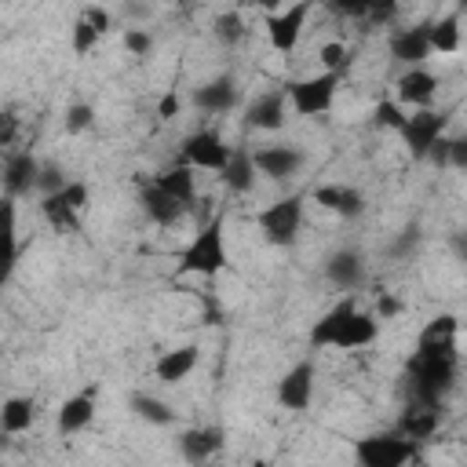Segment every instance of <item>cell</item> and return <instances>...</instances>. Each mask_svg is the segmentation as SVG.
Returning a JSON list of instances; mask_svg holds the SVG:
<instances>
[{
	"label": "cell",
	"instance_id": "28",
	"mask_svg": "<svg viewBox=\"0 0 467 467\" xmlns=\"http://www.w3.org/2000/svg\"><path fill=\"white\" fill-rule=\"evenodd\" d=\"M33 420H36V401H33V398H7L4 409H0V423H4L7 434L29 431Z\"/></svg>",
	"mask_w": 467,
	"mask_h": 467
},
{
	"label": "cell",
	"instance_id": "30",
	"mask_svg": "<svg viewBox=\"0 0 467 467\" xmlns=\"http://www.w3.org/2000/svg\"><path fill=\"white\" fill-rule=\"evenodd\" d=\"M131 409H135V416H142L153 427H168L175 420V412L161 398H150V394H131Z\"/></svg>",
	"mask_w": 467,
	"mask_h": 467
},
{
	"label": "cell",
	"instance_id": "21",
	"mask_svg": "<svg viewBox=\"0 0 467 467\" xmlns=\"http://www.w3.org/2000/svg\"><path fill=\"white\" fill-rule=\"evenodd\" d=\"M358 314V303H354V296H347V299H339L328 314H321V321H314V328H310V347L317 350V347H332V339H336V332L350 321Z\"/></svg>",
	"mask_w": 467,
	"mask_h": 467
},
{
	"label": "cell",
	"instance_id": "39",
	"mask_svg": "<svg viewBox=\"0 0 467 467\" xmlns=\"http://www.w3.org/2000/svg\"><path fill=\"white\" fill-rule=\"evenodd\" d=\"M328 7L336 15H343V18H368V7L372 4H365V0H332Z\"/></svg>",
	"mask_w": 467,
	"mask_h": 467
},
{
	"label": "cell",
	"instance_id": "34",
	"mask_svg": "<svg viewBox=\"0 0 467 467\" xmlns=\"http://www.w3.org/2000/svg\"><path fill=\"white\" fill-rule=\"evenodd\" d=\"M350 66V51L339 40L321 44V73H343Z\"/></svg>",
	"mask_w": 467,
	"mask_h": 467
},
{
	"label": "cell",
	"instance_id": "20",
	"mask_svg": "<svg viewBox=\"0 0 467 467\" xmlns=\"http://www.w3.org/2000/svg\"><path fill=\"white\" fill-rule=\"evenodd\" d=\"M234 102H237L234 77H215V80H208L193 91V106L204 109V113H226V109H234Z\"/></svg>",
	"mask_w": 467,
	"mask_h": 467
},
{
	"label": "cell",
	"instance_id": "25",
	"mask_svg": "<svg viewBox=\"0 0 467 467\" xmlns=\"http://www.w3.org/2000/svg\"><path fill=\"white\" fill-rule=\"evenodd\" d=\"M438 423H441L438 409L409 405V409L401 412V420H398V434H405V438H412V441H427V438H434Z\"/></svg>",
	"mask_w": 467,
	"mask_h": 467
},
{
	"label": "cell",
	"instance_id": "29",
	"mask_svg": "<svg viewBox=\"0 0 467 467\" xmlns=\"http://www.w3.org/2000/svg\"><path fill=\"white\" fill-rule=\"evenodd\" d=\"M460 47V15H441L438 22H431V51L452 55Z\"/></svg>",
	"mask_w": 467,
	"mask_h": 467
},
{
	"label": "cell",
	"instance_id": "16",
	"mask_svg": "<svg viewBox=\"0 0 467 467\" xmlns=\"http://www.w3.org/2000/svg\"><path fill=\"white\" fill-rule=\"evenodd\" d=\"M325 277H328L336 288H343V292H358V288L365 285V259H361L354 248H339V252L328 255Z\"/></svg>",
	"mask_w": 467,
	"mask_h": 467
},
{
	"label": "cell",
	"instance_id": "15",
	"mask_svg": "<svg viewBox=\"0 0 467 467\" xmlns=\"http://www.w3.org/2000/svg\"><path fill=\"white\" fill-rule=\"evenodd\" d=\"M285 102H288V91H266V95H255L252 106L244 109V124L255 128V131H277V128L285 124V117H288Z\"/></svg>",
	"mask_w": 467,
	"mask_h": 467
},
{
	"label": "cell",
	"instance_id": "48",
	"mask_svg": "<svg viewBox=\"0 0 467 467\" xmlns=\"http://www.w3.org/2000/svg\"><path fill=\"white\" fill-rule=\"evenodd\" d=\"M452 248H456V255L467 259V230H463V234H452Z\"/></svg>",
	"mask_w": 467,
	"mask_h": 467
},
{
	"label": "cell",
	"instance_id": "17",
	"mask_svg": "<svg viewBox=\"0 0 467 467\" xmlns=\"http://www.w3.org/2000/svg\"><path fill=\"white\" fill-rule=\"evenodd\" d=\"M314 201H317L325 212L343 215V219H358V215L365 212V197H361V190H354V186H347V182L317 186V190H314Z\"/></svg>",
	"mask_w": 467,
	"mask_h": 467
},
{
	"label": "cell",
	"instance_id": "42",
	"mask_svg": "<svg viewBox=\"0 0 467 467\" xmlns=\"http://www.w3.org/2000/svg\"><path fill=\"white\" fill-rule=\"evenodd\" d=\"M416 244H420V226H405L401 237L390 244V252H394V255H405V252H412Z\"/></svg>",
	"mask_w": 467,
	"mask_h": 467
},
{
	"label": "cell",
	"instance_id": "14",
	"mask_svg": "<svg viewBox=\"0 0 467 467\" xmlns=\"http://www.w3.org/2000/svg\"><path fill=\"white\" fill-rule=\"evenodd\" d=\"M390 55H394L398 62H405L409 69H416V66L431 55V22L398 29V33L390 36Z\"/></svg>",
	"mask_w": 467,
	"mask_h": 467
},
{
	"label": "cell",
	"instance_id": "9",
	"mask_svg": "<svg viewBox=\"0 0 467 467\" xmlns=\"http://www.w3.org/2000/svg\"><path fill=\"white\" fill-rule=\"evenodd\" d=\"M252 161H255V171H259V175H266V179H274V182H285V179H292V175L303 168L306 157H303L296 146L277 142V146H259V150H252Z\"/></svg>",
	"mask_w": 467,
	"mask_h": 467
},
{
	"label": "cell",
	"instance_id": "4",
	"mask_svg": "<svg viewBox=\"0 0 467 467\" xmlns=\"http://www.w3.org/2000/svg\"><path fill=\"white\" fill-rule=\"evenodd\" d=\"M259 230L274 248H292L303 230V193L281 197L259 212Z\"/></svg>",
	"mask_w": 467,
	"mask_h": 467
},
{
	"label": "cell",
	"instance_id": "46",
	"mask_svg": "<svg viewBox=\"0 0 467 467\" xmlns=\"http://www.w3.org/2000/svg\"><path fill=\"white\" fill-rule=\"evenodd\" d=\"M179 106H182V102H179V95H175V91H168V95L157 102V113H161L164 120H171V117L179 113Z\"/></svg>",
	"mask_w": 467,
	"mask_h": 467
},
{
	"label": "cell",
	"instance_id": "43",
	"mask_svg": "<svg viewBox=\"0 0 467 467\" xmlns=\"http://www.w3.org/2000/svg\"><path fill=\"white\" fill-rule=\"evenodd\" d=\"M15 135H18V117L7 109V113L0 117V146H11V142H15Z\"/></svg>",
	"mask_w": 467,
	"mask_h": 467
},
{
	"label": "cell",
	"instance_id": "10",
	"mask_svg": "<svg viewBox=\"0 0 467 467\" xmlns=\"http://www.w3.org/2000/svg\"><path fill=\"white\" fill-rule=\"evenodd\" d=\"M306 15H310V4H296V7H288V11H281V15H270V18H266L270 47L281 51V55H288V51L299 44V33H303V26H306Z\"/></svg>",
	"mask_w": 467,
	"mask_h": 467
},
{
	"label": "cell",
	"instance_id": "41",
	"mask_svg": "<svg viewBox=\"0 0 467 467\" xmlns=\"http://www.w3.org/2000/svg\"><path fill=\"white\" fill-rule=\"evenodd\" d=\"M449 150H452V139L449 135H441L434 146H431V153H427V161L434 164V168H449Z\"/></svg>",
	"mask_w": 467,
	"mask_h": 467
},
{
	"label": "cell",
	"instance_id": "36",
	"mask_svg": "<svg viewBox=\"0 0 467 467\" xmlns=\"http://www.w3.org/2000/svg\"><path fill=\"white\" fill-rule=\"evenodd\" d=\"M91 120H95V109H91L88 102H73V106L66 109V131H73V135L88 131V128H91Z\"/></svg>",
	"mask_w": 467,
	"mask_h": 467
},
{
	"label": "cell",
	"instance_id": "2",
	"mask_svg": "<svg viewBox=\"0 0 467 467\" xmlns=\"http://www.w3.org/2000/svg\"><path fill=\"white\" fill-rule=\"evenodd\" d=\"M416 456H420V441H412L398 431H379V434L354 438L358 467H409Z\"/></svg>",
	"mask_w": 467,
	"mask_h": 467
},
{
	"label": "cell",
	"instance_id": "11",
	"mask_svg": "<svg viewBox=\"0 0 467 467\" xmlns=\"http://www.w3.org/2000/svg\"><path fill=\"white\" fill-rule=\"evenodd\" d=\"M36 179H40V161L29 150L7 153V161H4V193L11 201L29 193V190H36Z\"/></svg>",
	"mask_w": 467,
	"mask_h": 467
},
{
	"label": "cell",
	"instance_id": "23",
	"mask_svg": "<svg viewBox=\"0 0 467 467\" xmlns=\"http://www.w3.org/2000/svg\"><path fill=\"white\" fill-rule=\"evenodd\" d=\"M91 416H95V387L80 390V394H73V398H66L58 405V431L62 434H77V431H84L91 423Z\"/></svg>",
	"mask_w": 467,
	"mask_h": 467
},
{
	"label": "cell",
	"instance_id": "6",
	"mask_svg": "<svg viewBox=\"0 0 467 467\" xmlns=\"http://www.w3.org/2000/svg\"><path fill=\"white\" fill-rule=\"evenodd\" d=\"M84 204H88V186L69 179L66 190L51 193V197H40V215L47 219L51 230H77V226H80L77 215H80Z\"/></svg>",
	"mask_w": 467,
	"mask_h": 467
},
{
	"label": "cell",
	"instance_id": "7",
	"mask_svg": "<svg viewBox=\"0 0 467 467\" xmlns=\"http://www.w3.org/2000/svg\"><path fill=\"white\" fill-rule=\"evenodd\" d=\"M445 124H449V117H445L441 109H416V113L405 120V128H401V139H405L409 153H412L416 161H427L431 146L445 135Z\"/></svg>",
	"mask_w": 467,
	"mask_h": 467
},
{
	"label": "cell",
	"instance_id": "35",
	"mask_svg": "<svg viewBox=\"0 0 467 467\" xmlns=\"http://www.w3.org/2000/svg\"><path fill=\"white\" fill-rule=\"evenodd\" d=\"M66 186H69V179H66V171H62L58 164H40L36 190H40L44 197H51V193H58V190H66Z\"/></svg>",
	"mask_w": 467,
	"mask_h": 467
},
{
	"label": "cell",
	"instance_id": "45",
	"mask_svg": "<svg viewBox=\"0 0 467 467\" xmlns=\"http://www.w3.org/2000/svg\"><path fill=\"white\" fill-rule=\"evenodd\" d=\"M394 15H398V4H372L368 7V22H379V26L390 22Z\"/></svg>",
	"mask_w": 467,
	"mask_h": 467
},
{
	"label": "cell",
	"instance_id": "24",
	"mask_svg": "<svg viewBox=\"0 0 467 467\" xmlns=\"http://www.w3.org/2000/svg\"><path fill=\"white\" fill-rule=\"evenodd\" d=\"M376 332H379V321H376V314H365V310H358L339 332H336V339H332V347H339V350H354V347H368L372 339H376Z\"/></svg>",
	"mask_w": 467,
	"mask_h": 467
},
{
	"label": "cell",
	"instance_id": "47",
	"mask_svg": "<svg viewBox=\"0 0 467 467\" xmlns=\"http://www.w3.org/2000/svg\"><path fill=\"white\" fill-rule=\"evenodd\" d=\"M376 310H379V321H383V317H394V314L401 310V303H398L394 296H379V303H376Z\"/></svg>",
	"mask_w": 467,
	"mask_h": 467
},
{
	"label": "cell",
	"instance_id": "32",
	"mask_svg": "<svg viewBox=\"0 0 467 467\" xmlns=\"http://www.w3.org/2000/svg\"><path fill=\"white\" fill-rule=\"evenodd\" d=\"M456 328H460L456 314H438V317H431L423 325V332H420L416 343H445V339H456Z\"/></svg>",
	"mask_w": 467,
	"mask_h": 467
},
{
	"label": "cell",
	"instance_id": "38",
	"mask_svg": "<svg viewBox=\"0 0 467 467\" xmlns=\"http://www.w3.org/2000/svg\"><path fill=\"white\" fill-rule=\"evenodd\" d=\"M124 47H128L131 55L146 58V55L153 51V36H150L146 29H124Z\"/></svg>",
	"mask_w": 467,
	"mask_h": 467
},
{
	"label": "cell",
	"instance_id": "37",
	"mask_svg": "<svg viewBox=\"0 0 467 467\" xmlns=\"http://www.w3.org/2000/svg\"><path fill=\"white\" fill-rule=\"evenodd\" d=\"M95 44H99V33H95L84 18H77V22H73V51H77V55H88Z\"/></svg>",
	"mask_w": 467,
	"mask_h": 467
},
{
	"label": "cell",
	"instance_id": "13",
	"mask_svg": "<svg viewBox=\"0 0 467 467\" xmlns=\"http://www.w3.org/2000/svg\"><path fill=\"white\" fill-rule=\"evenodd\" d=\"M223 441H226L223 427H190V431L179 434V452H182L186 463L201 467V463H208L223 449Z\"/></svg>",
	"mask_w": 467,
	"mask_h": 467
},
{
	"label": "cell",
	"instance_id": "40",
	"mask_svg": "<svg viewBox=\"0 0 467 467\" xmlns=\"http://www.w3.org/2000/svg\"><path fill=\"white\" fill-rule=\"evenodd\" d=\"M80 18H84L99 36L109 29V11H106V7H95V4H91V7H84V11H80Z\"/></svg>",
	"mask_w": 467,
	"mask_h": 467
},
{
	"label": "cell",
	"instance_id": "5",
	"mask_svg": "<svg viewBox=\"0 0 467 467\" xmlns=\"http://www.w3.org/2000/svg\"><path fill=\"white\" fill-rule=\"evenodd\" d=\"M285 91H288V102L299 117H321L336 102L339 73H317V77H306V80H292Z\"/></svg>",
	"mask_w": 467,
	"mask_h": 467
},
{
	"label": "cell",
	"instance_id": "27",
	"mask_svg": "<svg viewBox=\"0 0 467 467\" xmlns=\"http://www.w3.org/2000/svg\"><path fill=\"white\" fill-rule=\"evenodd\" d=\"M153 182L164 190V193H171L179 204H186V208H193V201H197V190H193V171H190V164H179V168H168V171H161V175H153Z\"/></svg>",
	"mask_w": 467,
	"mask_h": 467
},
{
	"label": "cell",
	"instance_id": "3",
	"mask_svg": "<svg viewBox=\"0 0 467 467\" xmlns=\"http://www.w3.org/2000/svg\"><path fill=\"white\" fill-rule=\"evenodd\" d=\"M226 266V241H223V223L212 219L208 226H201L193 234V241L179 252V274H201V277H215Z\"/></svg>",
	"mask_w": 467,
	"mask_h": 467
},
{
	"label": "cell",
	"instance_id": "8",
	"mask_svg": "<svg viewBox=\"0 0 467 467\" xmlns=\"http://www.w3.org/2000/svg\"><path fill=\"white\" fill-rule=\"evenodd\" d=\"M230 146L212 131V128H201L193 135L182 139V161L190 168H208V171H223L230 164Z\"/></svg>",
	"mask_w": 467,
	"mask_h": 467
},
{
	"label": "cell",
	"instance_id": "22",
	"mask_svg": "<svg viewBox=\"0 0 467 467\" xmlns=\"http://www.w3.org/2000/svg\"><path fill=\"white\" fill-rule=\"evenodd\" d=\"M193 365H197V347H193V343H182V347L164 350V354L157 358L153 376H157L161 383H179V379H186V376L193 372Z\"/></svg>",
	"mask_w": 467,
	"mask_h": 467
},
{
	"label": "cell",
	"instance_id": "1",
	"mask_svg": "<svg viewBox=\"0 0 467 467\" xmlns=\"http://www.w3.org/2000/svg\"><path fill=\"white\" fill-rule=\"evenodd\" d=\"M456 339L445 343H416V354L405 365V383H409V405H427L441 409V398L449 394L456 379Z\"/></svg>",
	"mask_w": 467,
	"mask_h": 467
},
{
	"label": "cell",
	"instance_id": "44",
	"mask_svg": "<svg viewBox=\"0 0 467 467\" xmlns=\"http://www.w3.org/2000/svg\"><path fill=\"white\" fill-rule=\"evenodd\" d=\"M449 168H463V171H467V135L452 139V150H449Z\"/></svg>",
	"mask_w": 467,
	"mask_h": 467
},
{
	"label": "cell",
	"instance_id": "18",
	"mask_svg": "<svg viewBox=\"0 0 467 467\" xmlns=\"http://www.w3.org/2000/svg\"><path fill=\"white\" fill-rule=\"evenodd\" d=\"M139 204H142V212L157 223V226H175L190 208L186 204H179L171 193H164L153 179L150 182H142V193H139Z\"/></svg>",
	"mask_w": 467,
	"mask_h": 467
},
{
	"label": "cell",
	"instance_id": "12",
	"mask_svg": "<svg viewBox=\"0 0 467 467\" xmlns=\"http://www.w3.org/2000/svg\"><path fill=\"white\" fill-rule=\"evenodd\" d=\"M310 394H314V365L310 361H299L292 365L281 379H277V401L292 412H303L310 405Z\"/></svg>",
	"mask_w": 467,
	"mask_h": 467
},
{
	"label": "cell",
	"instance_id": "26",
	"mask_svg": "<svg viewBox=\"0 0 467 467\" xmlns=\"http://www.w3.org/2000/svg\"><path fill=\"white\" fill-rule=\"evenodd\" d=\"M255 161H252V150H244V146H237L234 153H230V164L223 168V182H226V190H234V193H248L252 186H255Z\"/></svg>",
	"mask_w": 467,
	"mask_h": 467
},
{
	"label": "cell",
	"instance_id": "31",
	"mask_svg": "<svg viewBox=\"0 0 467 467\" xmlns=\"http://www.w3.org/2000/svg\"><path fill=\"white\" fill-rule=\"evenodd\" d=\"M212 29H215V36H219V44H241L244 36H248V26H244V18H241V11H223L215 22H212Z\"/></svg>",
	"mask_w": 467,
	"mask_h": 467
},
{
	"label": "cell",
	"instance_id": "33",
	"mask_svg": "<svg viewBox=\"0 0 467 467\" xmlns=\"http://www.w3.org/2000/svg\"><path fill=\"white\" fill-rule=\"evenodd\" d=\"M372 120H376L379 128H394V131H401V128H405V120H409V113L401 109V102H398V99H383V102L376 106Z\"/></svg>",
	"mask_w": 467,
	"mask_h": 467
},
{
	"label": "cell",
	"instance_id": "19",
	"mask_svg": "<svg viewBox=\"0 0 467 467\" xmlns=\"http://www.w3.org/2000/svg\"><path fill=\"white\" fill-rule=\"evenodd\" d=\"M434 91H438V77L427 73V69H405L398 77V102L401 106H416V109H431L434 102Z\"/></svg>",
	"mask_w": 467,
	"mask_h": 467
}]
</instances>
